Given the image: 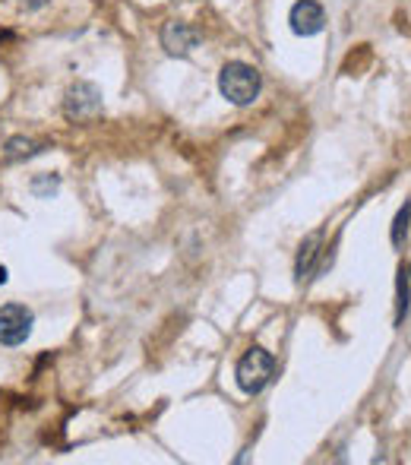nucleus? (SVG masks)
Returning a JSON list of instances; mask_svg holds the SVG:
<instances>
[{
    "instance_id": "nucleus-1",
    "label": "nucleus",
    "mask_w": 411,
    "mask_h": 465,
    "mask_svg": "<svg viewBox=\"0 0 411 465\" xmlns=\"http://www.w3.org/2000/svg\"><path fill=\"white\" fill-rule=\"evenodd\" d=\"M260 89H263V76L256 67L244 61H228L218 73V92L237 108H247L260 99Z\"/></svg>"
},
{
    "instance_id": "nucleus-2",
    "label": "nucleus",
    "mask_w": 411,
    "mask_h": 465,
    "mask_svg": "<svg viewBox=\"0 0 411 465\" xmlns=\"http://www.w3.org/2000/svg\"><path fill=\"white\" fill-rule=\"evenodd\" d=\"M237 386H241L247 396H260L263 390H266L269 383H272L275 377V358L266 352V348L253 345L244 352V358L237 361Z\"/></svg>"
},
{
    "instance_id": "nucleus-3",
    "label": "nucleus",
    "mask_w": 411,
    "mask_h": 465,
    "mask_svg": "<svg viewBox=\"0 0 411 465\" xmlns=\"http://www.w3.org/2000/svg\"><path fill=\"white\" fill-rule=\"evenodd\" d=\"M105 111V102H101V89L95 82H73L63 95V118L73 121V124H86V121H95Z\"/></svg>"
},
{
    "instance_id": "nucleus-4",
    "label": "nucleus",
    "mask_w": 411,
    "mask_h": 465,
    "mask_svg": "<svg viewBox=\"0 0 411 465\" xmlns=\"http://www.w3.org/2000/svg\"><path fill=\"white\" fill-rule=\"evenodd\" d=\"M32 326H35V316L25 305H4L0 307V345L16 348L23 345L32 335Z\"/></svg>"
},
{
    "instance_id": "nucleus-5",
    "label": "nucleus",
    "mask_w": 411,
    "mask_h": 465,
    "mask_svg": "<svg viewBox=\"0 0 411 465\" xmlns=\"http://www.w3.org/2000/svg\"><path fill=\"white\" fill-rule=\"evenodd\" d=\"M203 32L190 23H181V19H171L162 29V48L168 51L171 57H187L194 54V48H200Z\"/></svg>"
},
{
    "instance_id": "nucleus-6",
    "label": "nucleus",
    "mask_w": 411,
    "mask_h": 465,
    "mask_svg": "<svg viewBox=\"0 0 411 465\" xmlns=\"http://www.w3.org/2000/svg\"><path fill=\"white\" fill-rule=\"evenodd\" d=\"M288 25H292L294 35L301 38H311V35H320L326 25V13L317 0H298L288 13Z\"/></svg>"
},
{
    "instance_id": "nucleus-7",
    "label": "nucleus",
    "mask_w": 411,
    "mask_h": 465,
    "mask_svg": "<svg viewBox=\"0 0 411 465\" xmlns=\"http://www.w3.org/2000/svg\"><path fill=\"white\" fill-rule=\"evenodd\" d=\"M323 231H311V235L301 241L298 257H294V279L307 282V279H317V260L323 254Z\"/></svg>"
},
{
    "instance_id": "nucleus-8",
    "label": "nucleus",
    "mask_w": 411,
    "mask_h": 465,
    "mask_svg": "<svg viewBox=\"0 0 411 465\" xmlns=\"http://www.w3.org/2000/svg\"><path fill=\"white\" fill-rule=\"evenodd\" d=\"M48 150V143H35V140L29 137H13L10 143H6V159L16 161V159H29V155Z\"/></svg>"
},
{
    "instance_id": "nucleus-9",
    "label": "nucleus",
    "mask_w": 411,
    "mask_h": 465,
    "mask_svg": "<svg viewBox=\"0 0 411 465\" xmlns=\"http://www.w3.org/2000/svg\"><path fill=\"white\" fill-rule=\"evenodd\" d=\"M408 301H411V292H408V276H406V266L399 269V279H396V326H402L408 316Z\"/></svg>"
},
{
    "instance_id": "nucleus-10",
    "label": "nucleus",
    "mask_w": 411,
    "mask_h": 465,
    "mask_svg": "<svg viewBox=\"0 0 411 465\" xmlns=\"http://www.w3.org/2000/svg\"><path fill=\"white\" fill-rule=\"evenodd\" d=\"M408 225H411V203L402 206L393 218V231H389V241L393 247H406V237H408Z\"/></svg>"
},
{
    "instance_id": "nucleus-11",
    "label": "nucleus",
    "mask_w": 411,
    "mask_h": 465,
    "mask_svg": "<svg viewBox=\"0 0 411 465\" xmlns=\"http://www.w3.org/2000/svg\"><path fill=\"white\" fill-rule=\"evenodd\" d=\"M57 187H61V178H57V174H38V178L32 180V193H35V197H44V199L54 197Z\"/></svg>"
},
{
    "instance_id": "nucleus-12",
    "label": "nucleus",
    "mask_w": 411,
    "mask_h": 465,
    "mask_svg": "<svg viewBox=\"0 0 411 465\" xmlns=\"http://www.w3.org/2000/svg\"><path fill=\"white\" fill-rule=\"evenodd\" d=\"M19 6H25V10H42V6H48L51 0H16Z\"/></svg>"
},
{
    "instance_id": "nucleus-13",
    "label": "nucleus",
    "mask_w": 411,
    "mask_h": 465,
    "mask_svg": "<svg viewBox=\"0 0 411 465\" xmlns=\"http://www.w3.org/2000/svg\"><path fill=\"white\" fill-rule=\"evenodd\" d=\"M4 282H6V269L0 266V286H4Z\"/></svg>"
},
{
    "instance_id": "nucleus-14",
    "label": "nucleus",
    "mask_w": 411,
    "mask_h": 465,
    "mask_svg": "<svg viewBox=\"0 0 411 465\" xmlns=\"http://www.w3.org/2000/svg\"><path fill=\"white\" fill-rule=\"evenodd\" d=\"M408 279H411V266H408Z\"/></svg>"
}]
</instances>
